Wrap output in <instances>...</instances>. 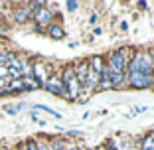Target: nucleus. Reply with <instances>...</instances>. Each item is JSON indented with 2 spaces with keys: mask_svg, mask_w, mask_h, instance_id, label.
Here are the masks:
<instances>
[{
  "mask_svg": "<svg viewBox=\"0 0 154 150\" xmlns=\"http://www.w3.org/2000/svg\"><path fill=\"white\" fill-rule=\"evenodd\" d=\"M127 73H144V75H154V67H152V55L150 54H134L132 59L127 65Z\"/></svg>",
  "mask_w": 154,
  "mask_h": 150,
  "instance_id": "obj_1",
  "label": "nucleus"
},
{
  "mask_svg": "<svg viewBox=\"0 0 154 150\" xmlns=\"http://www.w3.org/2000/svg\"><path fill=\"white\" fill-rule=\"evenodd\" d=\"M59 77H61V81H63L65 93H67V99L69 101H77V97H79V93H81V85H79V81L75 79L73 67H65L63 73H61Z\"/></svg>",
  "mask_w": 154,
  "mask_h": 150,
  "instance_id": "obj_2",
  "label": "nucleus"
},
{
  "mask_svg": "<svg viewBox=\"0 0 154 150\" xmlns=\"http://www.w3.org/2000/svg\"><path fill=\"white\" fill-rule=\"evenodd\" d=\"M134 89H148L154 83V75H144V73H127V81Z\"/></svg>",
  "mask_w": 154,
  "mask_h": 150,
  "instance_id": "obj_3",
  "label": "nucleus"
},
{
  "mask_svg": "<svg viewBox=\"0 0 154 150\" xmlns=\"http://www.w3.org/2000/svg\"><path fill=\"white\" fill-rule=\"evenodd\" d=\"M44 89L48 93H51V95H57V97H63V99H67V93H65V87H63V81H61V77L59 75H50V79L45 81Z\"/></svg>",
  "mask_w": 154,
  "mask_h": 150,
  "instance_id": "obj_4",
  "label": "nucleus"
},
{
  "mask_svg": "<svg viewBox=\"0 0 154 150\" xmlns=\"http://www.w3.org/2000/svg\"><path fill=\"white\" fill-rule=\"evenodd\" d=\"M32 77L38 81L40 87L45 85V81L50 79V73H48V65L44 61H32Z\"/></svg>",
  "mask_w": 154,
  "mask_h": 150,
  "instance_id": "obj_5",
  "label": "nucleus"
},
{
  "mask_svg": "<svg viewBox=\"0 0 154 150\" xmlns=\"http://www.w3.org/2000/svg\"><path fill=\"white\" fill-rule=\"evenodd\" d=\"M51 18H54V10H50L48 6H44V8H40V10H36V12L32 14V20L36 22V26L40 28V26H50L51 24Z\"/></svg>",
  "mask_w": 154,
  "mask_h": 150,
  "instance_id": "obj_6",
  "label": "nucleus"
},
{
  "mask_svg": "<svg viewBox=\"0 0 154 150\" xmlns=\"http://www.w3.org/2000/svg\"><path fill=\"white\" fill-rule=\"evenodd\" d=\"M32 14L34 10L30 8V4H24V6H18V8L14 10V22L16 24H26L28 20H32Z\"/></svg>",
  "mask_w": 154,
  "mask_h": 150,
  "instance_id": "obj_7",
  "label": "nucleus"
},
{
  "mask_svg": "<svg viewBox=\"0 0 154 150\" xmlns=\"http://www.w3.org/2000/svg\"><path fill=\"white\" fill-rule=\"evenodd\" d=\"M45 32H48V36H50L51 40H63V36H65V30L59 22H51L50 26L45 28Z\"/></svg>",
  "mask_w": 154,
  "mask_h": 150,
  "instance_id": "obj_8",
  "label": "nucleus"
},
{
  "mask_svg": "<svg viewBox=\"0 0 154 150\" xmlns=\"http://www.w3.org/2000/svg\"><path fill=\"white\" fill-rule=\"evenodd\" d=\"M73 73H75V79L79 81V85H85L87 73H89V63H87V61H81L77 67H73Z\"/></svg>",
  "mask_w": 154,
  "mask_h": 150,
  "instance_id": "obj_9",
  "label": "nucleus"
},
{
  "mask_svg": "<svg viewBox=\"0 0 154 150\" xmlns=\"http://www.w3.org/2000/svg\"><path fill=\"white\" fill-rule=\"evenodd\" d=\"M18 63H20V73L22 77H32V61L28 55H18Z\"/></svg>",
  "mask_w": 154,
  "mask_h": 150,
  "instance_id": "obj_10",
  "label": "nucleus"
},
{
  "mask_svg": "<svg viewBox=\"0 0 154 150\" xmlns=\"http://www.w3.org/2000/svg\"><path fill=\"white\" fill-rule=\"evenodd\" d=\"M97 89H103V91L113 89V83H111L109 73H107V67H103V71H101V75H99V87H97Z\"/></svg>",
  "mask_w": 154,
  "mask_h": 150,
  "instance_id": "obj_11",
  "label": "nucleus"
},
{
  "mask_svg": "<svg viewBox=\"0 0 154 150\" xmlns=\"http://www.w3.org/2000/svg\"><path fill=\"white\" fill-rule=\"evenodd\" d=\"M6 89H8V93L26 91V89H24V83H22V77H20V79H10V81H8V87H6Z\"/></svg>",
  "mask_w": 154,
  "mask_h": 150,
  "instance_id": "obj_12",
  "label": "nucleus"
},
{
  "mask_svg": "<svg viewBox=\"0 0 154 150\" xmlns=\"http://www.w3.org/2000/svg\"><path fill=\"white\" fill-rule=\"evenodd\" d=\"M48 148L50 150H67V144H65L61 138H51V140L48 142Z\"/></svg>",
  "mask_w": 154,
  "mask_h": 150,
  "instance_id": "obj_13",
  "label": "nucleus"
},
{
  "mask_svg": "<svg viewBox=\"0 0 154 150\" xmlns=\"http://www.w3.org/2000/svg\"><path fill=\"white\" fill-rule=\"evenodd\" d=\"M22 83H24V89H26V91H36V89H40V85H38V81L34 77H22Z\"/></svg>",
  "mask_w": 154,
  "mask_h": 150,
  "instance_id": "obj_14",
  "label": "nucleus"
},
{
  "mask_svg": "<svg viewBox=\"0 0 154 150\" xmlns=\"http://www.w3.org/2000/svg\"><path fill=\"white\" fill-rule=\"evenodd\" d=\"M34 109H38V111H44V113H48V115H51V117H55V118H61V115L57 113V111H54V109H50V107H45V105H34Z\"/></svg>",
  "mask_w": 154,
  "mask_h": 150,
  "instance_id": "obj_15",
  "label": "nucleus"
},
{
  "mask_svg": "<svg viewBox=\"0 0 154 150\" xmlns=\"http://www.w3.org/2000/svg\"><path fill=\"white\" fill-rule=\"evenodd\" d=\"M142 150H154V136H152V134H148V136L144 138V142H142Z\"/></svg>",
  "mask_w": 154,
  "mask_h": 150,
  "instance_id": "obj_16",
  "label": "nucleus"
},
{
  "mask_svg": "<svg viewBox=\"0 0 154 150\" xmlns=\"http://www.w3.org/2000/svg\"><path fill=\"white\" fill-rule=\"evenodd\" d=\"M24 150H38V140H34V138H28V140L24 142Z\"/></svg>",
  "mask_w": 154,
  "mask_h": 150,
  "instance_id": "obj_17",
  "label": "nucleus"
},
{
  "mask_svg": "<svg viewBox=\"0 0 154 150\" xmlns=\"http://www.w3.org/2000/svg\"><path fill=\"white\" fill-rule=\"evenodd\" d=\"M65 8H67L69 12H75V10L79 8V2H75V0H69V2H65Z\"/></svg>",
  "mask_w": 154,
  "mask_h": 150,
  "instance_id": "obj_18",
  "label": "nucleus"
},
{
  "mask_svg": "<svg viewBox=\"0 0 154 150\" xmlns=\"http://www.w3.org/2000/svg\"><path fill=\"white\" fill-rule=\"evenodd\" d=\"M6 34H8V24H6V22H4V20L0 18V36L4 38V36H6Z\"/></svg>",
  "mask_w": 154,
  "mask_h": 150,
  "instance_id": "obj_19",
  "label": "nucleus"
},
{
  "mask_svg": "<svg viewBox=\"0 0 154 150\" xmlns=\"http://www.w3.org/2000/svg\"><path fill=\"white\" fill-rule=\"evenodd\" d=\"M10 57V51H0V65H6Z\"/></svg>",
  "mask_w": 154,
  "mask_h": 150,
  "instance_id": "obj_20",
  "label": "nucleus"
},
{
  "mask_svg": "<svg viewBox=\"0 0 154 150\" xmlns=\"http://www.w3.org/2000/svg\"><path fill=\"white\" fill-rule=\"evenodd\" d=\"M146 109H148L146 105H142V107H134V109H132V113H134V115H138V113H144Z\"/></svg>",
  "mask_w": 154,
  "mask_h": 150,
  "instance_id": "obj_21",
  "label": "nucleus"
},
{
  "mask_svg": "<svg viewBox=\"0 0 154 150\" xmlns=\"http://www.w3.org/2000/svg\"><path fill=\"white\" fill-rule=\"evenodd\" d=\"M38 150H50L48 148V142H38Z\"/></svg>",
  "mask_w": 154,
  "mask_h": 150,
  "instance_id": "obj_22",
  "label": "nucleus"
},
{
  "mask_svg": "<svg viewBox=\"0 0 154 150\" xmlns=\"http://www.w3.org/2000/svg\"><path fill=\"white\" fill-rule=\"evenodd\" d=\"M105 150H117V148H113V146H109V148H105Z\"/></svg>",
  "mask_w": 154,
  "mask_h": 150,
  "instance_id": "obj_23",
  "label": "nucleus"
},
{
  "mask_svg": "<svg viewBox=\"0 0 154 150\" xmlns=\"http://www.w3.org/2000/svg\"><path fill=\"white\" fill-rule=\"evenodd\" d=\"M99 150H105V148H99Z\"/></svg>",
  "mask_w": 154,
  "mask_h": 150,
  "instance_id": "obj_24",
  "label": "nucleus"
},
{
  "mask_svg": "<svg viewBox=\"0 0 154 150\" xmlns=\"http://www.w3.org/2000/svg\"><path fill=\"white\" fill-rule=\"evenodd\" d=\"M0 18H2V14H0Z\"/></svg>",
  "mask_w": 154,
  "mask_h": 150,
  "instance_id": "obj_25",
  "label": "nucleus"
}]
</instances>
